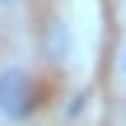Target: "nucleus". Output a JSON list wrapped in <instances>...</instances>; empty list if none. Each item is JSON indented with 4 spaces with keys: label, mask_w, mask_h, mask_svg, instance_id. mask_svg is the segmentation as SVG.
<instances>
[{
    "label": "nucleus",
    "mask_w": 126,
    "mask_h": 126,
    "mask_svg": "<svg viewBox=\"0 0 126 126\" xmlns=\"http://www.w3.org/2000/svg\"><path fill=\"white\" fill-rule=\"evenodd\" d=\"M42 108V79L28 61H0V126H28Z\"/></svg>",
    "instance_id": "f257e3e1"
},
{
    "label": "nucleus",
    "mask_w": 126,
    "mask_h": 126,
    "mask_svg": "<svg viewBox=\"0 0 126 126\" xmlns=\"http://www.w3.org/2000/svg\"><path fill=\"white\" fill-rule=\"evenodd\" d=\"M112 70H117V79H122V89H126V33H122V42H117V61H112Z\"/></svg>",
    "instance_id": "f03ea898"
},
{
    "label": "nucleus",
    "mask_w": 126,
    "mask_h": 126,
    "mask_svg": "<svg viewBox=\"0 0 126 126\" xmlns=\"http://www.w3.org/2000/svg\"><path fill=\"white\" fill-rule=\"evenodd\" d=\"M9 5H19V0H0V9H9Z\"/></svg>",
    "instance_id": "7ed1b4c3"
}]
</instances>
